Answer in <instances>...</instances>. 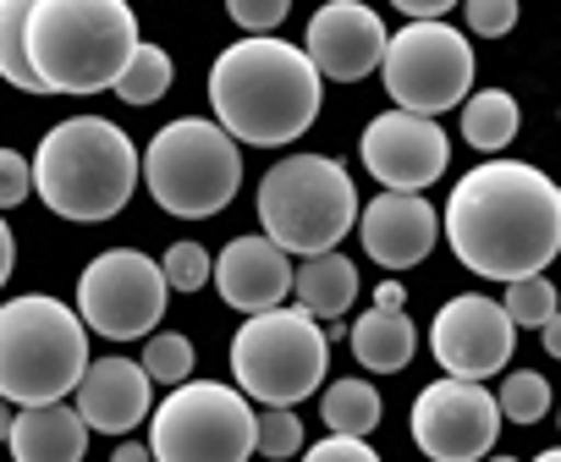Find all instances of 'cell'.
I'll return each mask as SVG.
<instances>
[{
	"instance_id": "6da1fadb",
	"label": "cell",
	"mask_w": 561,
	"mask_h": 462,
	"mask_svg": "<svg viewBox=\"0 0 561 462\" xmlns=\"http://www.w3.org/2000/svg\"><path fill=\"white\" fill-rule=\"evenodd\" d=\"M446 243L484 281L545 276L561 254V193L528 160H484L446 198Z\"/></svg>"
},
{
	"instance_id": "7a4b0ae2",
	"label": "cell",
	"mask_w": 561,
	"mask_h": 462,
	"mask_svg": "<svg viewBox=\"0 0 561 462\" xmlns=\"http://www.w3.org/2000/svg\"><path fill=\"white\" fill-rule=\"evenodd\" d=\"M320 72L309 61V50L270 39V34H248L231 50L215 56L209 67V105L215 122L253 149H280L314 127L320 116Z\"/></svg>"
},
{
	"instance_id": "3957f363",
	"label": "cell",
	"mask_w": 561,
	"mask_h": 462,
	"mask_svg": "<svg viewBox=\"0 0 561 462\" xmlns=\"http://www.w3.org/2000/svg\"><path fill=\"white\" fill-rule=\"evenodd\" d=\"M138 182H144V154L105 116H72L39 138L34 193L61 220H78V226L111 220L127 209Z\"/></svg>"
},
{
	"instance_id": "277c9868",
	"label": "cell",
	"mask_w": 561,
	"mask_h": 462,
	"mask_svg": "<svg viewBox=\"0 0 561 462\" xmlns=\"http://www.w3.org/2000/svg\"><path fill=\"white\" fill-rule=\"evenodd\" d=\"M138 18L127 0H39L28 18V67L45 94L116 89L138 50Z\"/></svg>"
},
{
	"instance_id": "5b68a950",
	"label": "cell",
	"mask_w": 561,
	"mask_h": 462,
	"mask_svg": "<svg viewBox=\"0 0 561 462\" xmlns=\"http://www.w3.org/2000/svg\"><path fill=\"white\" fill-rule=\"evenodd\" d=\"M89 374V325L61 298L28 292L0 303V396L18 407L67 402Z\"/></svg>"
},
{
	"instance_id": "8992f818",
	"label": "cell",
	"mask_w": 561,
	"mask_h": 462,
	"mask_svg": "<svg viewBox=\"0 0 561 462\" xmlns=\"http://www.w3.org/2000/svg\"><path fill=\"white\" fill-rule=\"evenodd\" d=\"M259 226L287 254H331L358 226V187L331 154H287L259 182Z\"/></svg>"
},
{
	"instance_id": "52a82bcc",
	"label": "cell",
	"mask_w": 561,
	"mask_h": 462,
	"mask_svg": "<svg viewBox=\"0 0 561 462\" xmlns=\"http://www.w3.org/2000/svg\"><path fill=\"white\" fill-rule=\"evenodd\" d=\"M144 182L149 198L176 220H209L220 215L242 187V149L220 122L176 116L165 122L144 149Z\"/></svg>"
},
{
	"instance_id": "ba28073f",
	"label": "cell",
	"mask_w": 561,
	"mask_h": 462,
	"mask_svg": "<svg viewBox=\"0 0 561 462\" xmlns=\"http://www.w3.org/2000/svg\"><path fill=\"white\" fill-rule=\"evenodd\" d=\"M325 369H331L325 325L304 309L280 303V309L248 314L231 336V374L248 402L298 407L325 385Z\"/></svg>"
},
{
	"instance_id": "9c48e42d",
	"label": "cell",
	"mask_w": 561,
	"mask_h": 462,
	"mask_svg": "<svg viewBox=\"0 0 561 462\" xmlns=\"http://www.w3.org/2000/svg\"><path fill=\"white\" fill-rule=\"evenodd\" d=\"M253 435H259V413L237 385L220 380H182L149 413L154 462H248Z\"/></svg>"
},
{
	"instance_id": "30bf717a",
	"label": "cell",
	"mask_w": 561,
	"mask_h": 462,
	"mask_svg": "<svg viewBox=\"0 0 561 462\" xmlns=\"http://www.w3.org/2000/svg\"><path fill=\"white\" fill-rule=\"evenodd\" d=\"M380 78L397 111H413V116L457 111L473 94V45L440 18L408 23L402 34H391Z\"/></svg>"
},
{
	"instance_id": "8fae6325",
	"label": "cell",
	"mask_w": 561,
	"mask_h": 462,
	"mask_svg": "<svg viewBox=\"0 0 561 462\" xmlns=\"http://www.w3.org/2000/svg\"><path fill=\"white\" fill-rule=\"evenodd\" d=\"M165 298H171L165 270L138 249H111V254L89 259V270L78 276V314L89 331H100L111 342L149 336L165 320Z\"/></svg>"
},
{
	"instance_id": "7c38bea8",
	"label": "cell",
	"mask_w": 561,
	"mask_h": 462,
	"mask_svg": "<svg viewBox=\"0 0 561 462\" xmlns=\"http://www.w3.org/2000/svg\"><path fill=\"white\" fill-rule=\"evenodd\" d=\"M408 429L430 462H484L501 435V402L495 391H484V380L446 374L419 391Z\"/></svg>"
},
{
	"instance_id": "4fadbf2b",
	"label": "cell",
	"mask_w": 561,
	"mask_h": 462,
	"mask_svg": "<svg viewBox=\"0 0 561 462\" xmlns=\"http://www.w3.org/2000/svg\"><path fill=\"white\" fill-rule=\"evenodd\" d=\"M512 347H517V325L484 292H462V298L440 303V314L430 325V353L457 380H490V374H501L512 363Z\"/></svg>"
},
{
	"instance_id": "5bb4252c",
	"label": "cell",
	"mask_w": 561,
	"mask_h": 462,
	"mask_svg": "<svg viewBox=\"0 0 561 462\" xmlns=\"http://www.w3.org/2000/svg\"><path fill=\"white\" fill-rule=\"evenodd\" d=\"M358 154L369 165V176L386 193H424L430 182L446 176L451 160V138L440 132L435 116H413V111H386L364 127Z\"/></svg>"
},
{
	"instance_id": "9a60e30c",
	"label": "cell",
	"mask_w": 561,
	"mask_h": 462,
	"mask_svg": "<svg viewBox=\"0 0 561 462\" xmlns=\"http://www.w3.org/2000/svg\"><path fill=\"white\" fill-rule=\"evenodd\" d=\"M386 45H391V34H386L380 12L364 7V0H325L309 18V34H304L314 72L331 78V83H358V78L380 72Z\"/></svg>"
},
{
	"instance_id": "2e32d148",
	"label": "cell",
	"mask_w": 561,
	"mask_h": 462,
	"mask_svg": "<svg viewBox=\"0 0 561 462\" xmlns=\"http://www.w3.org/2000/svg\"><path fill=\"white\" fill-rule=\"evenodd\" d=\"M358 243L380 270H413L440 243V215L424 193H375L358 209Z\"/></svg>"
},
{
	"instance_id": "e0dca14e",
	"label": "cell",
	"mask_w": 561,
	"mask_h": 462,
	"mask_svg": "<svg viewBox=\"0 0 561 462\" xmlns=\"http://www.w3.org/2000/svg\"><path fill=\"white\" fill-rule=\"evenodd\" d=\"M293 254L275 249L270 238H231L215 259V287L220 298L237 309V314H264V309H280L293 292Z\"/></svg>"
},
{
	"instance_id": "ac0fdd59",
	"label": "cell",
	"mask_w": 561,
	"mask_h": 462,
	"mask_svg": "<svg viewBox=\"0 0 561 462\" xmlns=\"http://www.w3.org/2000/svg\"><path fill=\"white\" fill-rule=\"evenodd\" d=\"M149 374H144V363H133V358H100V363H89V374L78 380V413H83V424L89 429H100V435H127V429H138L154 407V396H149Z\"/></svg>"
},
{
	"instance_id": "d6986e66",
	"label": "cell",
	"mask_w": 561,
	"mask_h": 462,
	"mask_svg": "<svg viewBox=\"0 0 561 462\" xmlns=\"http://www.w3.org/2000/svg\"><path fill=\"white\" fill-rule=\"evenodd\" d=\"M7 451L18 462H83L89 451V424L78 407L67 402H45V407H23L12 418Z\"/></svg>"
},
{
	"instance_id": "ffe728a7",
	"label": "cell",
	"mask_w": 561,
	"mask_h": 462,
	"mask_svg": "<svg viewBox=\"0 0 561 462\" xmlns=\"http://www.w3.org/2000/svg\"><path fill=\"white\" fill-rule=\"evenodd\" d=\"M347 342H353V358L369 369V374H402L419 353V331L402 309H369L347 325Z\"/></svg>"
},
{
	"instance_id": "44dd1931",
	"label": "cell",
	"mask_w": 561,
	"mask_h": 462,
	"mask_svg": "<svg viewBox=\"0 0 561 462\" xmlns=\"http://www.w3.org/2000/svg\"><path fill=\"white\" fill-rule=\"evenodd\" d=\"M293 292H298V309H304V314H314V320H342V314L353 309V298H358V265L342 259L336 249H331V254H314V259L298 265Z\"/></svg>"
},
{
	"instance_id": "7402d4cb",
	"label": "cell",
	"mask_w": 561,
	"mask_h": 462,
	"mask_svg": "<svg viewBox=\"0 0 561 462\" xmlns=\"http://www.w3.org/2000/svg\"><path fill=\"white\" fill-rule=\"evenodd\" d=\"M523 127V111L506 89H484V94H468L462 100V138L484 154H501Z\"/></svg>"
},
{
	"instance_id": "603a6c76",
	"label": "cell",
	"mask_w": 561,
	"mask_h": 462,
	"mask_svg": "<svg viewBox=\"0 0 561 462\" xmlns=\"http://www.w3.org/2000/svg\"><path fill=\"white\" fill-rule=\"evenodd\" d=\"M39 0H0V78L23 94H45L39 72L28 67V18Z\"/></svg>"
},
{
	"instance_id": "cb8c5ba5",
	"label": "cell",
	"mask_w": 561,
	"mask_h": 462,
	"mask_svg": "<svg viewBox=\"0 0 561 462\" xmlns=\"http://www.w3.org/2000/svg\"><path fill=\"white\" fill-rule=\"evenodd\" d=\"M320 413H325V429L331 435H358V440H369V429L380 424V391L369 385V380H336V385H325V402H320Z\"/></svg>"
},
{
	"instance_id": "d4e9b609",
	"label": "cell",
	"mask_w": 561,
	"mask_h": 462,
	"mask_svg": "<svg viewBox=\"0 0 561 462\" xmlns=\"http://www.w3.org/2000/svg\"><path fill=\"white\" fill-rule=\"evenodd\" d=\"M171 78H176L171 56H165L160 45H138L133 61H127V72L116 78V100H127V105H154V100H165Z\"/></svg>"
},
{
	"instance_id": "484cf974",
	"label": "cell",
	"mask_w": 561,
	"mask_h": 462,
	"mask_svg": "<svg viewBox=\"0 0 561 462\" xmlns=\"http://www.w3.org/2000/svg\"><path fill=\"white\" fill-rule=\"evenodd\" d=\"M144 374L154 380V385H182V380H193V369H198V353H193V342L187 336H176V331H160V336H149L144 342Z\"/></svg>"
},
{
	"instance_id": "4316f807",
	"label": "cell",
	"mask_w": 561,
	"mask_h": 462,
	"mask_svg": "<svg viewBox=\"0 0 561 462\" xmlns=\"http://www.w3.org/2000/svg\"><path fill=\"white\" fill-rule=\"evenodd\" d=\"M501 418H512V424H539L545 413H550V385H545V374H534V369H512L506 380H501Z\"/></svg>"
},
{
	"instance_id": "83f0119b",
	"label": "cell",
	"mask_w": 561,
	"mask_h": 462,
	"mask_svg": "<svg viewBox=\"0 0 561 462\" xmlns=\"http://www.w3.org/2000/svg\"><path fill=\"white\" fill-rule=\"evenodd\" d=\"M298 451H304V418L293 407H264L259 413V435H253V457L287 462Z\"/></svg>"
},
{
	"instance_id": "f1b7e54d",
	"label": "cell",
	"mask_w": 561,
	"mask_h": 462,
	"mask_svg": "<svg viewBox=\"0 0 561 462\" xmlns=\"http://www.w3.org/2000/svg\"><path fill=\"white\" fill-rule=\"evenodd\" d=\"M501 309H506V320L512 325H545L550 314H556V287L545 281V276H523V281H506V298H501Z\"/></svg>"
},
{
	"instance_id": "f546056e",
	"label": "cell",
	"mask_w": 561,
	"mask_h": 462,
	"mask_svg": "<svg viewBox=\"0 0 561 462\" xmlns=\"http://www.w3.org/2000/svg\"><path fill=\"white\" fill-rule=\"evenodd\" d=\"M160 270H165L171 292H198V287H209L215 259H209L198 243H171V249H165V259H160Z\"/></svg>"
},
{
	"instance_id": "4dcf8cb0",
	"label": "cell",
	"mask_w": 561,
	"mask_h": 462,
	"mask_svg": "<svg viewBox=\"0 0 561 462\" xmlns=\"http://www.w3.org/2000/svg\"><path fill=\"white\" fill-rule=\"evenodd\" d=\"M462 18L479 39H501L517 28V0H462Z\"/></svg>"
},
{
	"instance_id": "1f68e13d",
	"label": "cell",
	"mask_w": 561,
	"mask_h": 462,
	"mask_svg": "<svg viewBox=\"0 0 561 462\" xmlns=\"http://www.w3.org/2000/svg\"><path fill=\"white\" fill-rule=\"evenodd\" d=\"M287 12H293V0H226V18L237 28H248V34L280 28V23H287Z\"/></svg>"
},
{
	"instance_id": "d6a6232c",
	"label": "cell",
	"mask_w": 561,
	"mask_h": 462,
	"mask_svg": "<svg viewBox=\"0 0 561 462\" xmlns=\"http://www.w3.org/2000/svg\"><path fill=\"white\" fill-rule=\"evenodd\" d=\"M34 193V165L18 149H0V209H18Z\"/></svg>"
},
{
	"instance_id": "836d02e7",
	"label": "cell",
	"mask_w": 561,
	"mask_h": 462,
	"mask_svg": "<svg viewBox=\"0 0 561 462\" xmlns=\"http://www.w3.org/2000/svg\"><path fill=\"white\" fill-rule=\"evenodd\" d=\"M304 462H380V451L358 435H325L320 446L304 451Z\"/></svg>"
},
{
	"instance_id": "e575fe53",
	"label": "cell",
	"mask_w": 561,
	"mask_h": 462,
	"mask_svg": "<svg viewBox=\"0 0 561 462\" xmlns=\"http://www.w3.org/2000/svg\"><path fill=\"white\" fill-rule=\"evenodd\" d=\"M391 7L408 18V23H435V18H446L457 0H391Z\"/></svg>"
},
{
	"instance_id": "d590c367",
	"label": "cell",
	"mask_w": 561,
	"mask_h": 462,
	"mask_svg": "<svg viewBox=\"0 0 561 462\" xmlns=\"http://www.w3.org/2000/svg\"><path fill=\"white\" fill-rule=\"evenodd\" d=\"M12 265H18V238H12V226L0 220V287L12 281Z\"/></svg>"
},
{
	"instance_id": "8d00e7d4",
	"label": "cell",
	"mask_w": 561,
	"mask_h": 462,
	"mask_svg": "<svg viewBox=\"0 0 561 462\" xmlns=\"http://www.w3.org/2000/svg\"><path fill=\"white\" fill-rule=\"evenodd\" d=\"M402 298H408L402 281H380V287H375V309H402Z\"/></svg>"
},
{
	"instance_id": "74e56055",
	"label": "cell",
	"mask_w": 561,
	"mask_h": 462,
	"mask_svg": "<svg viewBox=\"0 0 561 462\" xmlns=\"http://www.w3.org/2000/svg\"><path fill=\"white\" fill-rule=\"evenodd\" d=\"M539 336H545V353H550V358H561V309L539 325Z\"/></svg>"
},
{
	"instance_id": "f35d334b",
	"label": "cell",
	"mask_w": 561,
	"mask_h": 462,
	"mask_svg": "<svg viewBox=\"0 0 561 462\" xmlns=\"http://www.w3.org/2000/svg\"><path fill=\"white\" fill-rule=\"evenodd\" d=\"M111 462H154V451H149V446H138V440H122Z\"/></svg>"
},
{
	"instance_id": "ab89813d",
	"label": "cell",
	"mask_w": 561,
	"mask_h": 462,
	"mask_svg": "<svg viewBox=\"0 0 561 462\" xmlns=\"http://www.w3.org/2000/svg\"><path fill=\"white\" fill-rule=\"evenodd\" d=\"M12 418H18V413H12V402L0 396V446H7V435H12Z\"/></svg>"
},
{
	"instance_id": "60d3db41",
	"label": "cell",
	"mask_w": 561,
	"mask_h": 462,
	"mask_svg": "<svg viewBox=\"0 0 561 462\" xmlns=\"http://www.w3.org/2000/svg\"><path fill=\"white\" fill-rule=\"evenodd\" d=\"M534 462H561V446H556V451H539Z\"/></svg>"
},
{
	"instance_id": "b9f144b4",
	"label": "cell",
	"mask_w": 561,
	"mask_h": 462,
	"mask_svg": "<svg viewBox=\"0 0 561 462\" xmlns=\"http://www.w3.org/2000/svg\"><path fill=\"white\" fill-rule=\"evenodd\" d=\"M484 462H517V457H484Z\"/></svg>"
},
{
	"instance_id": "7bdbcfd3",
	"label": "cell",
	"mask_w": 561,
	"mask_h": 462,
	"mask_svg": "<svg viewBox=\"0 0 561 462\" xmlns=\"http://www.w3.org/2000/svg\"><path fill=\"white\" fill-rule=\"evenodd\" d=\"M556 193H561V182H556Z\"/></svg>"
}]
</instances>
